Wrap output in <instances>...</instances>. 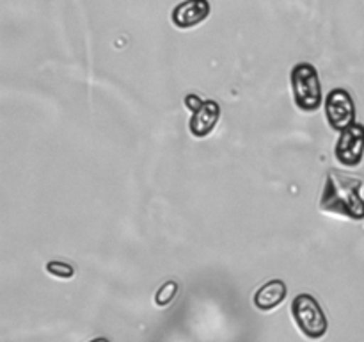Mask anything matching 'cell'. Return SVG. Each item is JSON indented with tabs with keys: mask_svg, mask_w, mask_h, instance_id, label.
<instances>
[{
	"mask_svg": "<svg viewBox=\"0 0 364 342\" xmlns=\"http://www.w3.org/2000/svg\"><path fill=\"white\" fill-rule=\"evenodd\" d=\"M363 180L355 177L331 170L323 185L320 209L327 214L348 217V219H364V200L361 198Z\"/></svg>",
	"mask_w": 364,
	"mask_h": 342,
	"instance_id": "cell-1",
	"label": "cell"
},
{
	"mask_svg": "<svg viewBox=\"0 0 364 342\" xmlns=\"http://www.w3.org/2000/svg\"><path fill=\"white\" fill-rule=\"evenodd\" d=\"M290 312L299 331L306 338L320 341L322 337H326L327 330H329V321L315 296L308 294V292L297 294L291 301Z\"/></svg>",
	"mask_w": 364,
	"mask_h": 342,
	"instance_id": "cell-2",
	"label": "cell"
},
{
	"mask_svg": "<svg viewBox=\"0 0 364 342\" xmlns=\"http://www.w3.org/2000/svg\"><path fill=\"white\" fill-rule=\"evenodd\" d=\"M291 93L295 105L304 113H315L322 105V84L318 70L311 63H299L291 68L290 73Z\"/></svg>",
	"mask_w": 364,
	"mask_h": 342,
	"instance_id": "cell-3",
	"label": "cell"
},
{
	"mask_svg": "<svg viewBox=\"0 0 364 342\" xmlns=\"http://www.w3.org/2000/svg\"><path fill=\"white\" fill-rule=\"evenodd\" d=\"M185 105L192 110L188 120V130L194 138L203 139L213 132L220 120V105L215 100H203L198 95L185 96Z\"/></svg>",
	"mask_w": 364,
	"mask_h": 342,
	"instance_id": "cell-4",
	"label": "cell"
},
{
	"mask_svg": "<svg viewBox=\"0 0 364 342\" xmlns=\"http://www.w3.org/2000/svg\"><path fill=\"white\" fill-rule=\"evenodd\" d=\"M326 118L333 130L343 132L355 123V103L347 89L336 88L326 98Z\"/></svg>",
	"mask_w": 364,
	"mask_h": 342,
	"instance_id": "cell-5",
	"label": "cell"
},
{
	"mask_svg": "<svg viewBox=\"0 0 364 342\" xmlns=\"http://www.w3.org/2000/svg\"><path fill=\"white\" fill-rule=\"evenodd\" d=\"M334 153L343 166H359L364 155V125L352 123L350 127L340 132V139H338Z\"/></svg>",
	"mask_w": 364,
	"mask_h": 342,
	"instance_id": "cell-6",
	"label": "cell"
},
{
	"mask_svg": "<svg viewBox=\"0 0 364 342\" xmlns=\"http://www.w3.org/2000/svg\"><path fill=\"white\" fill-rule=\"evenodd\" d=\"M210 2L208 0H185L180 2L173 9L171 20L178 28H192L196 25L203 24L210 16Z\"/></svg>",
	"mask_w": 364,
	"mask_h": 342,
	"instance_id": "cell-7",
	"label": "cell"
},
{
	"mask_svg": "<svg viewBox=\"0 0 364 342\" xmlns=\"http://www.w3.org/2000/svg\"><path fill=\"white\" fill-rule=\"evenodd\" d=\"M288 287L283 280H270L263 284L252 296V303L259 312H270L284 301Z\"/></svg>",
	"mask_w": 364,
	"mask_h": 342,
	"instance_id": "cell-8",
	"label": "cell"
},
{
	"mask_svg": "<svg viewBox=\"0 0 364 342\" xmlns=\"http://www.w3.org/2000/svg\"><path fill=\"white\" fill-rule=\"evenodd\" d=\"M178 289H180V287H178L176 281L167 280L166 284L160 285L159 291L155 292V296H153V303H155L156 306H160V309L171 305V303L174 301V298H176Z\"/></svg>",
	"mask_w": 364,
	"mask_h": 342,
	"instance_id": "cell-9",
	"label": "cell"
},
{
	"mask_svg": "<svg viewBox=\"0 0 364 342\" xmlns=\"http://www.w3.org/2000/svg\"><path fill=\"white\" fill-rule=\"evenodd\" d=\"M45 269L46 273L52 274V276L55 278H60V280H70V278H73L75 273H77L71 264L63 262V260H50V262H46Z\"/></svg>",
	"mask_w": 364,
	"mask_h": 342,
	"instance_id": "cell-10",
	"label": "cell"
},
{
	"mask_svg": "<svg viewBox=\"0 0 364 342\" xmlns=\"http://www.w3.org/2000/svg\"><path fill=\"white\" fill-rule=\"evenodd\" d=\"M89 342H110V341L107 337H96V338H92V341H89Z\"/></svg>",
	"mask_w": 364,
	"mask_h": 342,
	"instance_id": "cell-11",
	"label": "cell"
}]
</instances>
